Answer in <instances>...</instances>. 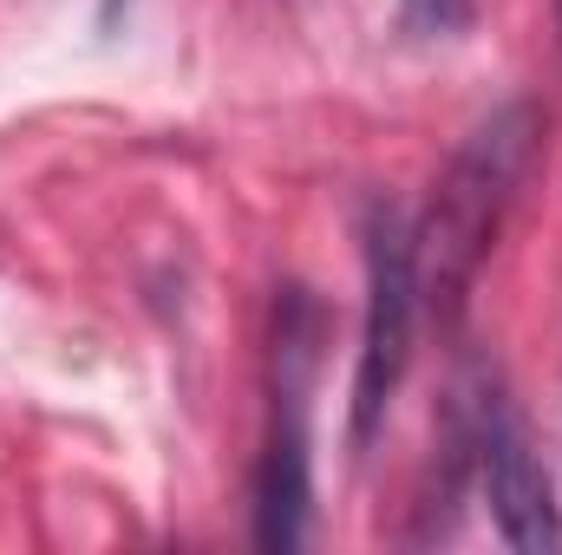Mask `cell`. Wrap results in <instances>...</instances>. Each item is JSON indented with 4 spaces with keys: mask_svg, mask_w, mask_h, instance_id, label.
<instances>
[{
    "mask_svg": "<svg viewBox=\"0 0 562 555\" xmlns=\"http://www.w3.org/2000/svg\"><path fill=\"white\" fill-rule=\"evenodd\" d=\"M471 7H477V0H400V20H406V33H419V39H451V33L471 26Z\"/></svg>",
    "mask_w": 562,
    "mask_h": 555,
    "instance_id": "obj_5",
    "label": "cell"
},
{
    "mask_svg": "<svg viewBox=\"0 0 562 555\" xmlns=\"http://www.w3.org/2000/svg\"><path fill=\"white\" fill-rule=\"evenodd\" d=\"M119 7H125V0H105V13H119Z\"/></svg>",
    "mask_w": 562,
    "mask_h": 555,
    "instance_id": "obj_6",
    "label": "cell"
},
{
    "mask_svg": "<svg viewBox=\"0 0 562 555\" xmlns=\"http://www.w3.org/2000/svg\"><path fill=\"white\" fill-rule=\"evenodd\" d=\"M360 242H367V320H360V366H353V444H373L413 366V327H419L425 294L413 223L393 203L367 209Z\"/></svg>",
    "mask_w": 562,
    "mask_h": 555,
    "instance_id": "obj_2",
    "label": "cell"
},
{
    "mask_svg": "<svg viewBox=\"0 0 562 555\" xmlns=\"http://www.w3.org/2000/svg\"><path fill=\"white\" fill-rule=\"evenodd\" d=\"M464 457L477 477V497L491 503V523L504 550H562V503L557 484L524 431V418L504 406V393H477L464 424Z\"/></svg>",
    "mask_w": 562,
    "mask_h": 555,
    "instance_id": "obj_3",
    "label": "cell"
},
{
    "mask_svg": "<svg viewBox=\"0 0 562 555\" xmlns=\"http://www.w3.org/2000/svg\"><path fill=\"white\" fill-rule=\"evenodd\" d=\"M307 360L314 333L281 327V386L269 451L256 471V543L262 550H301L307 543V510H314V457H307Z\"/></svg>",
    "mask_w": 562,
    "mask_h": 555,
    "instance_id": "obj_4",
    "label": "cell"
},
{
    "mask_svg": "<svg viewBox=\"0 0 562 555\" xmlns=\"http://www.w3.org/2000/svg\"><path fill=\"white\" fill-rule=\"evenodd\" d=\"M530 150H537V112L530 105H504L491 112L471 138L458 144V157L445 163L438 177V196L425 209V223L413 229V249H419V294L451 314L464 301V287L477 275V262L491 256V236L530 170Z\"/></svg>",
    "mask_w": 562,
    "mask_h": 555,
    "instance_id": "obj_1",
    "label": "cell"
}]
</instances>
